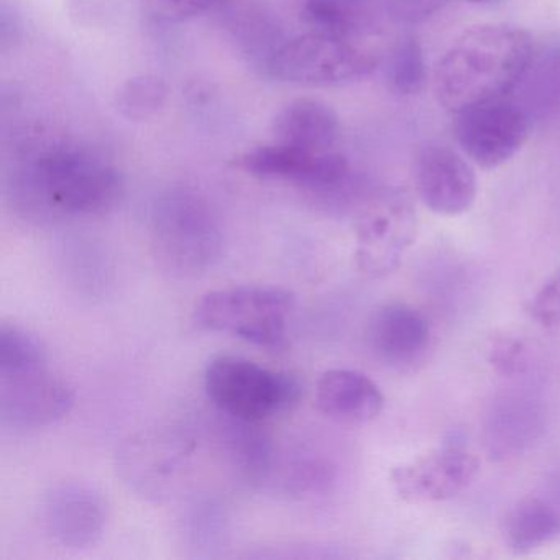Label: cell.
<instances>
[{"label":"cell","instance_id":"6da1fadb","mask_svg":"<svg viewBox=\"0 0 560 560\" xmlns=\"http://www.w3.org/2000/svg\"><path fill=\"white\" fill-rule=\"evenodd\" d=\"M21 160L14 189L31 211L100 215L116 208L122 196L119 170L100 153L71 140H27Z\"/></svg>","mask_w":560,"mask_h":560},{"label":"cell","instance_id":"7a4b0ae2","mask_svg":"<svg viewBox=\"0 0 560 560\" xmlns=\"http://www.w3.org/2000/svg\"><path fill=\"white\" fill-rule=\"evenodd\" d=\"M533 58V38L523 28L506 24L468 28L435 65V100L454 114L503 100L520 86Z\"/></svg>","mask_w":560,"mask_h":560},{"label":"cell","instance_id":"3957f363","mask_svg":"<svg viewBox=\"0 0 560 560\" xmlns=\"http://www.w3.org/2000/svg\"><path fill=\"white\" fill-rule=\"evenodd\" d=\"M206 393L219 411L238 421H265L300 401V380L237 355H219L205 373Z\"/></svg>","mask_w":560,"mask_h":560},{"label":"cell","instance_id":"277c9868","mask_svg":"<svg viewBox=\"0 0 560 560\" xmlns=\"http://www.w3.org/2000/svg\"><path fill=\"white\" fill-rule=\"evenodd\" d=\"M293 294L277 287H238L209 291L196 303L192 317L202 329L225 332L265 349L287 346Z\"/></svg>","mask_w":560,"mask_h":560},{"label":"cell","instance_id":"5b68a950","mask_svg":"<svg viewBox=\"0 0 560 560\" xmlns=\"http://www.w3.org/2000/svg\"><path fill=\"white\" fill-rule=\"evenodd\" d=\"M152 234L160 260L175 271L206 270L221 254L218 218L208 201L189 189H172L156 199Z\"/></svg>","mask_w":560,"mask_h":560},{"label":"cell","instance_id":"8992f818","mask_svg":"<svg viewBox=\"0 0 560 560\" xmlns=\"http://www.w3.org/2000/svg\"><path fill=\"white\" fill-rule=\"evenodd\" d=\"M376 65L375 51L362 42L307 32L281 42L268 58L265 71L283 83L334 88L363 80Z\"/></svg>","mask_w":560,"mask_h":560},{"label":"cell","instance_id":"52a82bcc","mask_svg":"<svg viewBox=\"0 0 560 560\" xmlns=\"http://www.w3.org/2000/svg\"><path fill=\"white\" fill-rule=\"evenodd\" d=\"M455 139L474 165L494 170L510 162L527 142L530 117L520 104L488 101L457 114Z\"/></svg>","mask_w":560,"mask_h":560},{"label":"cell","instance_id":"ba28073f","mask_svg":"<svg viewBox=\"0 0 560 560\" xmlns=\"http://www.w3.org/2000/svg\"><path fill=\"white\" fill-rule=\"evenodd\" d=\"M195 447V441L179 429H149L120 448V475L140 494L166 497L185 474Z\"/></svg>","mask_w":560,"mask_h":560},{"label":"cell","instance_id":"9c48e42d","mask_svg":"<svg viewBox=\"0 0 560 560\" xmlns=\"http://www.w3.org/2000/svg\"><path fill=\"white\" fill-rule=\"evenodd\" d=\"M418 215L411 199L393 192L372 206L359 224L357 264L370 277H386L415 244Z\"/></svg>","mask_w":560,"mask_h":560},{"label":"cell","instance_id":"30bf717a","mask_svg":"<svg viewBox=\"0 0 560 560\" xmlns=\"http://www.w3.org/2000/svg\"><path fill=\"white\" fill-rule=\"evenodd\" d=\"M480 474V460L457 445L434 448L393 468V490L406 503H438L467 490Z\"/></svg>","mask_w":560,"mask_h":560},{"label":"cell","instance_id":"8fae6325","mask_svg":"<svg viewBox=\"0 0 560 560\" xmlns=\"http://www.w3.org/2000/svg\"><path fill=\"white\" fill-rule=\"evenodd\" d=\"M74 392L47 370L0 376V422L14 431L57 424L70 415Z\"/></svg>","mask_w":560,"mask_h":560},{"label":"cell","instance_id":"7c38bea8","mask_svg":"<svg viewBox=\"0 0 560 560\" xmlns=\"http://www.w3.org/2000/svg\"><path fill=\"white\" fill-rule=\"evenodd\" d=\"M237 166L255 178L281 179L314 191L337 188L349 175V163L337 150L306 152L275 142L248 150L238 156Z\"/></svg>","mask_w":560,"mask_h":560},{"label":"cell","instance_id":"4fadbf2b","mask_svg":"<svg viewBox=\"0 0 560 560\" xmlns=\"http://www.w3.org/2000/svg\"><path fill=\"white\" fill-rule=\"evenodd\" d=\"M416 189L422 205L438 215L464 214L477 199L474 166L447 145H429L416 160Z\"/></svg>","mask_w":560,"mask_h":560},{"label":"cell","instance_id":"5bb4252c","mask_svg":"<svg viewBox=\"0 0 560 560\" xmlns=\"http://www.w3.org/2000/svg\"><path fill=\"white\" fill-rule=\"evenodd\" d=\"M42 517L55 542L67 549H86L106 529L107 503L96 488L68 481L48 491L42 504Z\"/></svg>","mask_w":560,"mask_h":560},{"label":"cell","instance_id":"9a60e30c","mask_svg":"<svg viewBox=\"0 0 560 560\" xmlns=\"http://www.w3.org/2000/svg\"><path fill=\"white\" fill-rule=\"evenodd\" d=\"M431 340L428 319L415 307L389 303L372 314L366 327V342L380 362L405 369L419 362Z\"/></svg>","mask_w":560,"mask_h":560},{"label":"cell","instance_id":"2e32d148","mask_svg":"<svg viewBox=\"0 0 560 560\" xmlns=\"http://www.w3.org/2000/svg\"><path fill=\"white\" fill-rule=\"evenodd\" d=\"M316 405L326 418L339 424L363 425L382 415L385 396L365 373L336 369L317 382Z\"/></svg>","mask_w":560,"mask_h":560},{"label":"cell","instance_id":"e0dca14e","mask_svg":"<svg viewBox=\"0 0 560 560\" xmlns=\"http://www.w3.org/2000/svg\"><path fill=\"white\" fill-rule=\"evenodd\" d=\"M340 132V119L332 106L313 97H300L284 104L271 122L275 143L306 152H332L339 143Z\"/></svg>","mask_w":560,"mask_h":560},{"label":"cell","instance_id":"ac0fdd59","mask_svg":"<svg viewBox=\"0 0 560 560\" xmlns=\"http://www.w3.org/2000/svg\"><path fill=\"white\" fill-rule=\"evenodd\" d=\"M501 537L511 552L526 556L559 539V513L539 498H524L504 514Z\"/></svg>","mask_w":560,"mask_h":560},{"label":"cell","instance_id":"d6986e66","mask_svg":"<svg viewBox=\"0 0 560 560\" xmlns=\"http://www.w3.org/2000/svg\"><path fill=\"white\" fill-rule=\"evenodd\" d=\"M307 32L342 40H362L370 27L369 0H304Z\"/></svg>","mask_w":560,"mask_h":560},{"label":"cell","instance_id":"ffe728a7","mask_svg":"<svg viewBox=\"0 0 560 560\" xmlns=\"http://www.w3.org/2000/svg\"><path fill=\"white\" fill-rule=\"evenodd\" d=\"M168 86L155 74H137L117 88L114 107L124 119L143 122L155 117L168 100Z\"/></svg>","mask_w":560,"mask_h":560},{"label":"cell","instance_id":"44dd1931","mask_svg":"<svg viewBox=\"0 0 560 560\" xmlns=\"http://www.w3.org/2000/svg\"><path fill=\"white\" fill-rule=\"evenodd\" d=\"M47 352L34 334L11 324L0 327V376L21 375L45 369Z\"/></svg>","mask_w":560,"mask_h":560},{"label":"cell","instance_id":"7402d4cb","mask_svg":"<svg viewBox=\"0 0 560 560\" xmlns=\"http://www.w3.org/2000/svg\"><path fill=\"white\" fill-rule=\"evenodd\" d=\"M386 80L399 96H416L424 90L428 65L421 44L416 38H405L396 45L389 57Z\"/></svg>","mask_w":560,"mask_h":560},{"label":"cell","instance_id":"603a6c76","mask_svg":"<svg viewBox=\"0 0 560 560\" xmlns=\"http://www.w3.org/2000/svg\"><path fill=\"white\" fill-rule=\"evenodd\" d=\"M225 524L228 523L221 506L212 501H205L189 511L186 517V537L195 549H215L224 540Z\"/></svg>","mask_w":560,"mask_h":560},{"label":"cell","instance_id":"cb8c5ba5","mask_svg":"<svg viewBox=\"0 0 560 560\" xmlns=\"http://www.w3.org/2000/svg\"><path fill=\"white\" fill-rule=\"evenodd\" d=\"M332 480V468L323 458L298 455L283 467V485L294 494H310L324 490Z\"/></svg>","mask_w":560,"mask_h":560},{"label":"cell","instance_id":"d4e9b609","mask_svg":"<svg viewBox=\"0 0 560 560\" xmlns=\"http://www.w3.org/2000/svg\"><path fill=\"white\" fill-rule=\"evenodd\" d=\"M521 83H526L527 90L536 88L540 109H546L547 101L553 107L560 104V51L547 55L546 60L537 65L533 58Z\"/></svg>","mask_w":560,"mask_h":560},{"label":"cell","instance_id":"484cf974","mask_svg":"<svg viewBox=\"0 0 560 560\" xmlns=\"http://www.w3.org/2000/svg\"><path fill=\"white\" fill-rule=\"evenodd\" d=\"M487 359L498 375L510 378V376L520 375L526 369V347L517 337L508 336V334L494 336L488 343Z\"/></svg>","mask_w":560,"mask_h":560},{"label":"cell","instance_id":"4316f807","mask_svg":"<svg viewBox=\"0 0 560 560\" xmlns=\"http://www.w3.org/2000/svg\"><path fill=\"white\" fill-rule=\"evenodd\" d=\"M237 0H147L150 14L162 22H185Z\"/></svg>","mask_w":560,"mask_h":560},{"label":"cell","instance_id":"83f0119b","mask_svg":"<svg viewBox=\"0 0 560 560\" xmlns=\"http://www.w3.org/2000/svg\"><path fill=\"white\" fill-rule=\"evenodd\" d=\"M534 319L546 329H560V271H557L533 300Z\"/></svg>","mask_w":560,"mask_h":560},{"label":"cell","instance_id":"f1b7e54d","mask_svg":"<svg viewBox=\"0 0 560 560\" xmlns=\"http://www.w3.org/2000/svg\"><path fill=\"white\" fill-rule=\"evenodd\" d=\"M441 0H396V5L401 9V14L408 18H421L431 14L439 8Z\"/></svg>","mask_w":560,"mask_h":560},{"label":"cell","instance_id":"f546056e","mask_svg":"<svg viewBox=\"0 0 560 560\" xmlns=\"http://www.w3.org/2000/svg\"><path fill=\"white\" fill-rule=\"evenodd\" d=\"M467 2H474V4H493L497 0H467Z\"/></svg>","mask_w":560,"mask_h":560}]
</instances>
